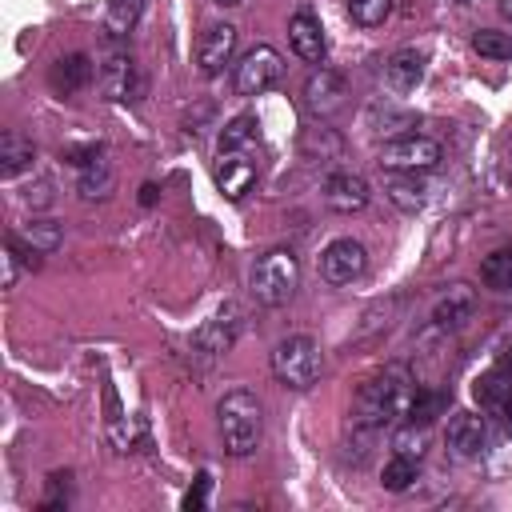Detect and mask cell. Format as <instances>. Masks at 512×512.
I'll return each mask as SVG.
<instances>
[{
  "label": "cell",
  "mask_w": 512,
  "mask_h": 512,
  "mask_svg": "<svg viewBox=\"0 0 512 512\" xmlns=\"http://www.w3.org/2000/svg\"><path fill=\"white\" fill-rule=\"evenodd\" d=\"M412 396H416V376H412L404 364H384L380 372H372V376L360 384L352 420H356L360 428H368V432L392 428V424L408 420Z\"/></svg>",
  "instance_id": "6da1fadb"
},
{
  "label": "cell",
  "mask_w": 512,
  "mask_h": 512,
  "mask_svg": "<svg viewBox=\"0 0 512 512\" xmlns=\"http://www.w3.org/2000/svg\"><path fill=\"white\" fill-rule=\"evenodd\" d=\"M216 428L228 456H252L264 436V404L248 388H232L216 404Z\"/></svg>",
  "instance_id": "7a4b0ae2"
},
{
  "label": "cell",
  "mask_w": 512,
  "mask_h": 512,
  "mask_svg": "<svg viewBox=\"0 0 512 512\" xmlns=\"http://www.w3.org/2000/svg\"><path fill=\"white\" fill-rule=\"evenodd\" d=\"M252 296L264 308H280L292 300V292L300 288V260L292 248H268L256 256L252 264Z\"/></svg>",
  "instance_id": "3957f363"
},
{
  "label": "cell",
  "mask_w": 512,
  "mask_h": 512,
  "mask_svg": "<svg viewBox=\"0 0 512 512\" xmlns=\"http://www.w3.org/2000/svg\"><path fill=\"white\" fill-rule=\"evenodd\" d=\"M320 372H324V348H320L312 336L296 332V336H284V340L272 348V376H276L284 388L308 392V388L320 380Z\"/></svg>",
  "instance_id": "277c9868"
},
{
  "label": "cell",
  "mask_w": 512,
  "mask_h": 512,
  "mask_svg": "<svg viewBox=\"0 0 512 512\" xmlns=\"http://www.w3.org/2000/svg\"><path fill=\"white\" fill-rule=\"evenodd\" d=\"M444 148L424 136V132H408V136H396V140H384L380 152H376V164L384 172H432L440 164Z\"/></svg>",
  "instance_id": "5b68a950"
},
{
  "label": "cell",
  "mask_w": 512,
  "mask_h": 512,
  "mask_svg": "<svg viewBox=\"0 0 512 512\" xmlns=\"http://www.w3.org/2000/svg\"><path fill=\"white\" fill-rule=\"evenodd\" d=\"M96 84H100V96L112 100V104H136L144 92H148V80L140 72V64L124 52V48H112L96 72Z\"/></svg>",
  "instance_id": "8992f818"
},
{
  "label": "cell",
  "mask_w": 512,
  "mask_h": 512,
  "mask_svg": "<svg viewBox=\"0 0 512 512\" xmlns=\"http://www.w3.org/2000/svg\"><path fill=\"white\" fill-rule=\"evenodd\" d=\"M280 76H284V60H280V52L272 44H256V48H248L232 64V88H236V96H264Z\"/></svg>",
  "instance_id": "52a82bcc"
},
{
  "label": "cell",
  "mask_w": 512,
  "mask_h": 512,
  "mask_svg": "<svg viewBox=\"0 0 512 512\" xmlns=\"http://www.w3.org/2000/svg\"><path fill=\"white\" fill-rule=\"evenodd\" d=\"M300 104H304V112L312 120H332L348 104V80H344V72L324 68V64L312 68L308 80H304V88H300Z\"/></svg>",
  "instance_id": "ba28073f"
},
{
  "label": "cell",
  "mask_w": 512,
  "mask_h": 512,
  "mask_svg": "<svg viewBox=\"0 0 512 512\" xmlns=\"http://www.w3.org/2000/svg\"><path fill=\"white\" fill-rule=\"evenodd\" d=\"M212 180L220 188L224 200H244L252 192V184L260 180V160L256 148H232V152H216L212 164Z\"/></svg>",
  "instance_id": "9c48e42d"
},
{
  "label": "cell",
  "mask_w": 512,
  "mask_h": 512,
  "mask_svg": "<svg viewBox=\"0 0 512 512\" xmlns=\"http://www.w3.org/2000/svg\"><path fill=\"white\" fill-rule=\"evenodd\" d=\"M368 272V248L352 236H336L324 252H320V276L332 288H348Z\"/></svg>",
  "instance_id": "30bf717a"
},
{
  "label": "cell",
  "mask_w": 512,
  "mask_h": 512,
  "mask_svg": "<svg viewBox=\"0 0 512 512\" xmlns=\"http://www.w3.org/2000/svg\"><path fill=\"white\" fill-rule=\"evenodd\" d=\"M236 40H240L236 24H228V20L208 24V28L200 32V40H196V68H200L204 76H220V72L236 60Z\"/></svg>",
  "instance_id": "8fae6325"
},
{
  "label": "cell",
  "mask_w": 512,
  "mask_h": 512,
  "mask_svg": "<svg viewBox=\"0 0 512 512\" xmlns=\"http://www.w3.org/2000/svg\"><path fill=\"white\" fill-rule=\"evenodd\" d=\"M288 44L292 52L304 60V64H324L328 56V36H324V24L312 8H296L292 20H288Z\"/></svg>",
  "instance_id": "7c38bea8"
},
{
  "label": "cell",
  "mask_w": 512,
  "mask_h": 512,
  "mask_svg": "<svg viewBox=\"0 0 512 512\" xmlns=\"http://www.w3.org/2000/svg\"><path fill=\"white\" fill-rule=\"evenodd\" d=\"M368 200H372V188H368V180L360 172H348V168L328 172V180H324V204L332 212L352 216V212H364Z\"/></svg>",
  "instance_id": "4fadbf2b"
},
{
  "label": "cell",
  "mask_w": 512,
  "mask_h": 512,
  "mask_svg": "<svg viewBox=\"0 0 512 512\" xmlns=\"http://www.w3.org/2000/svg\"><path fill=\"white\" fill-rule=\"evenodd\" d=\"M244 312L236 308V304H224V308H216L204 324H200V332H196V348L200 352H208V356H220V352H228L232 344H236V336H240V320Z\"/></svg>",
  "instance_id": "5bb4252c"
},
{
  "label": "cell",
  "mask_w": 512,
  "mask_h": 512,
  "mask_svg": "<svg viewBox=\"0 0 512 512\" xmlns=\"http://www.w3.org/2000/svg\"><path fill=\"white\" fill-rule=\"evenodd\" d=\"M424 64H428V56H424L420 48H396V52L384 60V84H388V92H392V96L416 92L420 80H424Z\"/></svg>",
  "instance_id": "9a60e30c"
},
{
  "label": "cell",
  "mask_w": 512,
  "mask_h": 512,
  "mask_svg": "<svg viewBox=\"0 0 512 512\" xmlns=\"http://www.w3.org/2000/svg\"><path fill=\"white\" fill-rule=\"evenodd\" d=\"M472 312H476V292L468 284H452L432 304V328L436 332H456L460 324L472 320Z\"/></svg>",
  "instance_id": "2e32d148"
},
{
  "label": "cell",
  "mask_w": 512,
  "mask_h": 512,
  "mask_svg": "<svg viewBox=\"0 0 512 512\" xmlns=\"http://www.w3.org/2000/svg\"><path fill=\"white\" fill-rule=\"evenodd\" d=\"M444 440H448V448H452L460 460H476V456H484V448H488V424H484V416H476V412H456V416L448 420Z\"/></svg>",
  "instance_id": "e0dca14e"
},
{
  "label": "cell",
  "mask_w": 512,
  "mask_h": 512,
  "mask_svg": "<svg viewBox=\"0 0 512 512\" xmlns=\"http://www.w3.org/2000/svg\"><path fill=\"white\" fill-rule=\"evenodd\" d=\"M416 124H420V116H416L412 108H400V104H384V100H376V104L364 108V128H368V136L396 140V136H408Z\"/></svg>",
  "instance_id": "ac0fdd59"
},
{
  "label": "cell",
  "mask_w": 512,
  "mask_h": 512,
  "mask_svg": "<svg viewBox=\"0 0 512 512\" xmlns=\"http://www.w3.org/2000/svg\"><path fill=\"white\" fill-rule=\"evenodd\" d=\"M92 76H96V68H92V56L88 52H68V56H60L48 68V84H52L56 96H76Z\"/></svg>",
  "instance_id": "d6986e66"
},
{
  "label": "cell",
  "mask_w": 512,
  "mask_h": 512,
  "mask_svg": "<svg viewBox=\"0 0 512 512\" xmlns=\"http://www.w3.org/2000/svg\"><path fill=\"white\" fill-rule=\"evenodd\" d=\"M144 8H148V0H104V20H100L104 40L108 44H124L136 32Z\"/></svg>",
  "instance_id": "ffe728a7"
},
{
  "label": "cell",
  "mask_w": 512,
  "mask_h": 512,
  "mask_svg": "<svg viewBox=\"0 0 512 512\" xmlns=\"http://www.w3.org/2000/svg\"><path fill=\"white\" fill-rule=\"evenodd\" d=\"M384 196L400 212H420L428 204V180H424V172H388L384 176Z\"/></svg>",
  "instance_id": "44dd1931"
},
{
  "label": "cell",
  "mask_w": 512,
  "mask_h": 512,
  "mask_svg": "<svg viewBox=\"0 0 512 512\" xmlns=\"http://www.w3.org/2000/svg\"><path fill=\"white\" fill-rule=\"evenodd\" d=\"M8 236H12L20 248L36 252V256H48V252H56V248L64 244V228H60L56 220H28V224L12 228Z\"/></svg>",
  "instance_id": "7402d4cb"
},
{
  "label": "cell",
  "mask_w": 512,
  "mask_h": 512,
  "mask_svg": "<svg viewBox=\"0 0 512 512\" xmlns=\"http://www.w3.org/2000/svg\"><path fill=\"white\" fill-rule=\"evenodd\" d=\"M32 160H36V144L24 132H4V140H0V176L16 180L20 172L32 168Z\"/></svg>",
  "instance_id": "603a6c76"
},
{
  "label": "cell",
  "mask_w": 512,
  "mask_h": 512,
  "mask_svg": "<svg viewBox=\"0 0 512 512\" xmlns=\"http://www.w3.org/2000/svg\"><path fill=\"white\" fill-rule=\"evenodd\" d=\"M112 188H116V176H112V164L104 156L92 160V164H84V168H76V192H80V200H108Z\"/></svg>",
  "instance_id": "cb8c5ba5"
},
{
  "label": "cell",
  "mask_w": 512,
  "mask_h": 512,
  "mask_svg": "<svg viewBox=\"0 0 512 512\" xmlns=\"http://www.w3.org/2000/svg\"><path fill=\"white\" fill-rule=\"evenodd\" d=\"M256 140H260V120H256L252 112H240V116H232V120L220 128V136H216V152L256 148Z\"/></svg>",
  "instance_id": "d4e9b609"
},
{
  "label": "cell",
  "mask_w": 512,
  "mask_h": 512,
  "mask_svg": "<svg viewBox=\"0 0 512 512\" xmlns=\"http://www.w3.org/2000/svg\"><path fill=\"white\" fill-rule=\"evenodd\" d=\"M300 152L308 156V160H340V152H344V140L332 132V128H304V136H300Z\"/></svg>",
  "instance_id": "484cf974"
},
{
  "label": "cell",
  "mask_w": 512,
  "mask_h": 512,
  "mask_svg": "<svg viewBox=\"0 0 512 512\" xmlns=\"http://www.w3.org/2000/svg\"><path fill=\"white\" fill-rule=\"evenodd\" d=\"M416 476H420V460L392 452L388 464H384V472H380V484H384V492H408L416 484Z\"/></svg>",
  "instance_id": "4316f807"
},
{
  "label": "cell",
  "mask_w": 512,
  "mask_h": 512,
  "mask_svg": "<svg viewBox=\"0 0 512 512\" xmlns=\"http://www.w3.org/2000/svg\"><path fill=\"white\" fill-rule=\"evenodd\" d=\"M480 280L492 292H508L512 288V248H496L480 260Z\"/></svg>",
  "instance_id": "83f0119b"
},
{
  "label": "cell",
  "mask_w": 512,
  "mask_h": 512,
  "mask_svg": "<svg viewBox=\"0 0 512 512\" xmlns=\"http://www.w3.org/2000/svg\"><path fill=\"white\" fill-rule=\"evenodd\" d=\"M392 452L412 456V460H424V452H428V424L404 420V424L396 428V436H392Z\"/></svg>",
  "instance_id": "f1b7e54d"
},
{
  "label": "cell",
  "mask_w": 512,
  "mask_h": 512,
  "mask_svg": "<svg viewBox=\"0 0 512 512\" xmlns=\"http://www.w3.org/2000/svg\"><path fill=\"white\" fill-rule=\"evenodd\" d=\"M472 48H476L484 60H512V32L480 28V32H472Z\"/></svg>",
  "instance_id": "f546056e"
},
{
  "label": "cell",
  "mask_w": 512,
  "mask_h": 512,
  "mask_svg": "<svg viewBox=\"0 0 512 512\" xmlns=\"http://www.w3.org/2000/svg\"><path fill=\"white\" fill-rule=\"evenodd\" d=\"M348 16L356 28H380L392 16V0H348Z\"/></svg>",
  "instance_id": "4dcf8cb0"
},
{
  "label": "cell",
  "mask_w": 512,
  "mask_h": 512,
  "mask_svg": "<svg viewBox=\"0 0 512 512\" xmlns=\"http://www.w3.org/2000/svg\"><path fill=\"white\" fill-rule=\"evenodd\" d=\"M396 308H400V296H388V300H376V304H372V308L364 312V324L356 328V340H364V336H372V332H380V328H388V324H392L388 316H392Z\"/></svg>",
  "instance_id": "1f68e13d"
},
{
  "label": "cell",
  "mask_w": 512,
  "mask_h": 512,
  "mask_svg": "<svg viewBox=\"0 0 512 512\" xmlns=\"http://www.w3.org/2000/svg\"><path fill=\"white\" fill-rule=\"evenodd\" d=\"M448 404V396L444 392H432V388H416V396H412V408H408V420H420V424H428L440 408Z\"/></svg>",
  "instance_id": "d6a6232c"
},
{
  "label": "cell",
  "mask_w": 512,
  "mask_h": 512,
  "mask_svg": "<svg viewBox=\"0 0 512 512\" xmlns=\"http://www.w3.org/2000/svg\"><path fill=\"white\" fill-rule=\"evenodd\" d=\"M100 156H104V148H100V144H84V148L68 144V148L60 152V160H64V164H72V168H84V164H92V160H100Z\"/></svg>",
  "instance_id": "836d02e7"
},
{
  "label": "cell",
  "mask_w": 512,
  "mask_h": 512,
  "mask_svg": "<svg viewBox=\"0 0 512 512\" xmlns=\"http://www.w3.org/2000/svg\"><path fill=\"white\" fill-rule=\"evenodd\" d=\"M24 268H28V264H24V256L16 252V244L4 240V288H16V280H20Z\"/></svg>",
  "instance_id": "e575fe53"
},
{
  "label": "cell",
  "mask_w": 512,
  "mask_h": 512,
  "mask_svg": "<svg viewBox=\"0 0 512 512\" xmlns=\"http://www.w3.org/2000/svg\"><path fill=\"white\" fill-rule=\"evenodd\" d=\"M208 492H212V476H208V472H200V476H196V484L184 492V508H188V512H192V508H204V504H208Z\"/></svg>",
  "instance_id": "d590c367"
},
{
  "label": "cell",
  "mask_w": 512,
  "mask_h": 512,
  "mask_svg": "<svg viewBox=\"0 0 512 512\" xmlns=\"http://www.w3.org/2000/svg\"><path fill=\"white\" fill-rule=\"evenodd\" d=\"M492 416H500V424H504V428H512V388H508V392H504V400L492 408Z\"/></svg>",
  "instance_id": "8d00e7d4"
},
{
  "label": "cell",
  "mask_w": 512,
  "mask_h": 512,
  "mask_svg": "<svg viewBox=\"0 0 512 512\" xmlns=\"http://www.w3.org/2000/svg\"><path fill=\"white\" fill-rule=\"evenodd\" d=\"M496 368L512 372V340H504V344H500V352H496Z\"/></svg>",
  "instance_id": "74e56055"
},
{
  "label": "cell",
  "mask_w": 512,
  "mask_h": 512,
  "mask_svg": "<svg viewBox=\"0 0 512 512\" xmlns=\"http://www.w3.org/2000/svg\"><path fill=\"white\" fill-rule=\"evenodd\" d=\"M152 200H156V184H144L140 188V204H152Z\"/></svg>",
  "instance_id": "f35d334b"
},
{
  "label": "cell",
  "mask_w": 512,
  "mask_h": 512,
  "mask_svg": "<svg viewBox=\"0 0 512 512\" xmlns=\"http://www.w3.org/2000/svg\"><path fill=\"white\" fill-rule=\"evenodd\" d=\"M496 8H500V16L512 24V0H496Z\"/></svg>",
  "instance_id": "ab89813d"
},
{
  "label": "cell",
  "mask_w": 512,
  "mask_h": 512,
  "mask_svg": "<svg viewBox=\"0 0 512 512\" xmlns=\"http://www.w3.org/2000/svg\"><path fill=\"white\" fill-rule=\"evenodd\" d=\"M220 8H236V4H244V0H216Z\"/></svg>",
  "instance_id": "60d3db41"
}]
</instances>
